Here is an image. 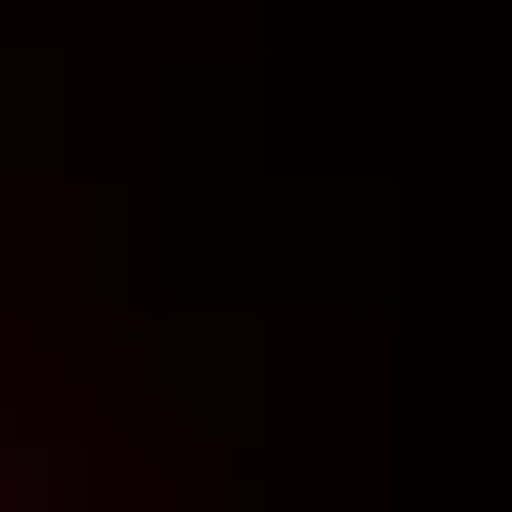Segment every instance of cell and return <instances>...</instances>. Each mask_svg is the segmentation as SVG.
<instances>
[{
  "label": "cell",
  "mask_w": 512,
  "mask_h": 512,
  "mask_svg": "<svg viewBox=\"0 0 512 512\" xmlns=\"http://www.w3.org/2000/svg\"><path fill=\"white\" fill-rule=\"evenodd\" d=\"M0 512H67V463H50V446H34V479H17V496H0Z\"/></svg>",
  "instance_id": "cell-2"
},
{
  "label": "cell",
  "mask_w": 512,
  "mask_h": 512,
  "mask_svg": "<svg viewBox=\"0 0 512 512\" xmlns=\"http://www.w3.org/2000/svg\"><path fill=\"white\" fill-rule=\"evenodd\" d=\"M17 479H34V397L0 380V496H17Z\"/></svg>",
  "instance_id": "cell-1"
}]
</instances>
